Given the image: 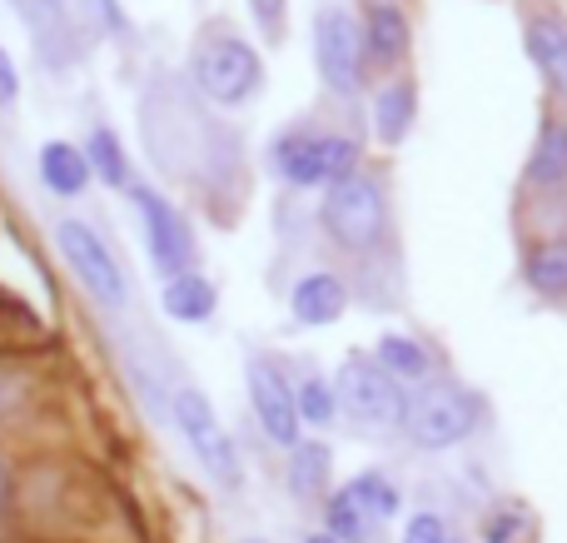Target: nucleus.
Instances as JSON below:
<instances>
[{
	"instance_id": "obj_1",
	"label": "nucleus",
	"mask_w": 567,
	"mask_h": 543,
	"mask_svg": "<svg viewBox=\"0 0 567 543\" xmlns=\"http://www.w3.org/2000/svg\"><path fill=\"white\" fill-rule=\"evenodd\" d=\"M189 80L195 90L219 110H239L265 90V60L239 30L209 25L199 30L195 55H189Z\"/></svg>"
},
{
	"instance_id": "obj_2",
	"label": "nucleus",
	"mask_w": 567,
	"mask_h": 543,
	"mask_svg": "<svg viewBox=\"0 0 567 543\" xmlns=\"http://www.w3.org/2000/svg\"><path fill=\"white\" fill-rule=\"evenodd\" d=\"M319 225L349 255H373L383 245V229H389V209H383V189L369 175H349L339 185H329L319 205Z\"/></svg>"
},
{
	"instance_id": "obj_3",
	"label": "nucleus",
	"mask_w": 567,
	"mask_h": 543,
	"mask_svg": "<svg viewBox=\"0 0 567 543\" xmlns=\"http://www.w3.org/2000/svg\"><path fill=\"white\" fill-rule=\"evenodd\" d=\"M169 419L179 424V434H185L189 454L199 459V469H205L219 489L235 494V489L245 484V464H239L235 439H229V429L219 424V414L209 409V399L199 395L195 385H179L175 395H169Z\"/></svg>"
},
{
	"instance_id": "obj_4",
	"label": "nucleus",
	"mask_w": 567,
	"mask_h": 543,
	"mask_svg": "<svg viewBox=\"0 0 567 543\" xmlns=\"http://www.w3.org/2000/svg\"><path fill=\"white\" fill-rule=\"evenodd\" d=\"M275 170L293 189L339 185V180L359 175V140L339 135V130H329V135L289 130V135L275 140Z\"/></svg>"
},
{
	"instance_id": "obj_5",
	"label": "nucleus",
	"mask_w": 567,
	"mask_h": 543,
	"mask_svg": "<svg viewBox=\"0 0 567 543\" xmlns=\"http://www.w3.org/2000/svg\"><path fill=\"white\" fill-rule=\"evenodd\" d=\"M478 395H468L463 385H443V379L433 385L429 379L403 409V429L419 449H453L458 439H468L478 429Z\"/></svg>"
},
{
	"instance_id": "obj_6",
	"label": "nucleus",
	"mask_w": 567,
	"mask_h": 543,
	"mask_svg": "<svg viewBox=\"0 0 567 543\" xmlns=\"http://www.w3.org/2000/svg\"><path fill=\"white\" fill-rule=\"evenodd\" d=\"M55 249L70 265V275L90 289V299L105 309H125L130 305V279L120 269L115 249L85 225V219H60L55 225Z\"/></svg>"
},
{
	"instance_id": "obj_7",
	"label": "nucleus",
	"mask_w": 567,
	"mask_h": 543,
	"mask_svg": "<svg viewBox=\"0 0 567 543\" xmlns=\"http://www.w3.org/2000/svg\"><path fill=\"white\" fill-rule=\"evenodd\" d=\"M313 65H319L323 85H329L333 95L353 100L363 90V65H369V55H363V30L353 25L349 10L329 6L313 16Z\"/></svg>"
},
{
	"instance_id": "obj_8",
	"label": "nucleus",
	"mask_w": 567,
	"mask_h": 543,
	"mask_svg": "<svg viewBox=\"0 0 567 543\" xmlns=\"http://www.w3.org/2000/svg\"><path fill=\"white\" fill-rule=\"evenodd\" d=\"M339 409H349L363 429H403L409 395H403V385L379 365V359L353 355L339 375Z\"/></svg>"
},
{
	"instance_id": "obj_9",
	"label": "nucleus",
	"mask_w": 567,
	"mask_h": 543,
	"mask_svg": "<svg viewBox=\"0 0 567 543\" xmlns=\"http://www.w3.org/2000/svg\"><path fill=\"white\" fill-rule=\"evenodd\" d=\"M130 199H135L140 229H145L150 265H155L165 279L189 275V269H195V235H189L185 215H179V209L150 185H130Z\"/></svg>"
},
{
	"instance_id": "obj_10",
	"label": "nucleus",
	"mask_w": 567,
	"mask_h": 543,
	"mask_svg": "<svg viewBox=\"0 0 567 543\" xmlns=\"http://www.w3.org/2000/svg\"><path fill=\"white\" fill-rule=\"evenodd\" d=\"M245 385H249V409H255L259 429L275 439L279 449L299 444V409H293V389L289 379L279 375L269 359H249L245 369Z\"/></svg>"
},
{
	"instance_id": "obj_11",
	"label": "nucleus",
	"mask_w": 567,
	"mask_h": 543,
	"mask_svg": "<svg viewBox=\"0 0 567 543\" xmlns=\"http://www.w3.org/2000/svg\"><path fill=\"white\" fill-rule=\"evenodd\" d=\"M343 309H349V285H343V275H333V269H313V275L293 279V289H289L293 325L323 329V325H333Z\"/></svg>"
},
{
	"instance_id": "obj_12",
	"label": "nucleus",
	"mask_w": 567,
	"mask_h": 543,
	"mask_svg": "<svg viewBox=\"0 0 567 543\" xmlns=\"http://www.w3.org/2000/svg\"><path fill=\"white\" fill-rule=\"evenodd\" d=\"M35 175H40V185H45L50 195H60V199L85 195L90 180H95L90 175L85 150H80L75 140H45L40 155H35Z\"/></svg>"
},
{
	"instance_id": "obj_13",
	"label": "nucleus",
	"mask_w": 567,
	"mask_h": 543,
	"mask_svg": "<svg viewBox=\"0 0 567 543\" xmlns=\"http://www.w3.org/2000/svg\"><path fill=\"white\" fill-rule=\"evenodd\" d=\"M363 55L373 65L393 70L409 55V20L393 0H369V20H363Z\"/></svg>"
},
{
	"instance_id": "obj_14",
	"label": "nucleus",
	"mask_w": 567,
	"mask_h": 543,
	"mask_svg": "<svg viewBox=\"0 0 567 543\" xmlns=\"http://www.w3.org/2000/svg\"><path fill=\"white\" fill-rule=\"evenodd\" d=\"M159 309H165L175 325H205V319L219 309V289H215V279H205L199 269H189V275L165 279V289H159Z\"/></svg>"
},
{
	"instance_id": "obj_15",
	"label": "nucleus",
	"mask_w": 567,
	"mask_h": 543,
	"mask_svg": "<svg viewBox=\"0 0 567 543\" xmlns=\"http://www.w3.org/2000/svg\"><path fill=\"white\" fill-rule=\"evenodd\" d=\"M419 115V85L413 80H389V85L373 95V130H379L383 145H403Z\"/></svg>"
},
{
	"instance_id": "obj_16",
	"label": "nucleus",
	"mask_w": 567,
	"mask_h": 543,
	"mask_svg": "<svg viewBox=\"0 0 567 543\" xmlns=\"http://www.w3.org/2000/svg\"><path fill=\"white\" fill-rule=\"evenodd\" d=\"M528 60L548 80L553 95L567 100V30L558 20H533L528 25Z\"/></svg>"
},
{
	"instance_id": "obj_17",
	"label": "nucleus",
	"mask_w": 567,
	"mask_h": 543,
	"mask_svg": "<svg viewBox=\"0 0 567 543\" xmlns=\"http://www.w3.org/2000/svg\"><path fill=\"white\" fill-rule=\"evenodd\" d=\"M528 185H538V189L567 185V120L558 115L543 120L538 145H533V160H528Z\"/></svg>"
},
{
	"instance_id": "obj_18",
	"label": "nucleus",
	"mask_w": 567,
	"mask_h": 543,
	"mask_svg": "<svg viewBox=\"0 0 567 543\" xmlns=\"http://www.w3.org/2000/svg\"><path fill=\"white\" fill-rule=\"evenodd\" d=\"M329 469H333V459H329V449L319 444V439H299V444L289 449V489H293V499H319L323 489H329Z\"/></svg>"
},
{
	"instance_id": "obj_19",
	"label": "nucleus",
	"mask_w": 567,
	"mask_h": 543,
	"mask_svg": "<svg viewBox=\"0 0 567 543\" xmlns=\"http://www.w3.org/2000/svg\"><path fill=\"white\" fill-rule=\"evenodd\" d=\"M523 279H528V289H538V295L567 299V239H543V245H533L528 259H523Z\"/></svg>"
},
{
	"instance_id": "obj_20",
	"label": "nucleus",
	"mask_w": 567,
	"mask_h": 543,
	"mask_svg": "<svg viewBox=\"0 0 567 543\" xmlns=\"http://www.w3.org/2000/svg\"><path fill=\"white\" fill-rule=\"evenodd\" d=\"M379 365L389 369L399 385H429L433 379V355L409 335H383L379 339Z\"/></svg>"
},
{
	"instance_id": "obj_21",
	"label": "nucleus",
	"mask_w": 567,
	"mask_h": 543,
	"mask_svg": "<svg viewBox=\"0 0 567 543\" xmlns=\"http://www.w3.org/2000/svg\"><path fill=\"white\" fill-rule=\"evenodd\" d=\"M80 150H85L90 175H95L100 185L130 189V155H125V145L115 140V130H110V125H95V130H90V140H85Z\"/></svg>"
},
{
	"instance_id": "obj_22",
	"label": "nucleus",
	"mask_w": 567,
	"mask_h": 543,
	"mask_svg": "<svg viewBox=\"0 0 567 543\" xmlns=\"http://www.w3.org/2000/svg\"><path fill=\"white\" fill-rule=\"evenodd\" d=\"M323 524H329L323 534L339 543H369V534H373V519L353 504L349 489H333V494L323 499Z\"/></svg>"
},
{
	"instance_id": "obj_23",
	"label": "nucleus",
	"mask_w": 567,
	"mask_h": 543,
	"mask_svg": "<svg viewBox=\"0 0 567 543\" xmlns=\"http://www.w3.org/2000/svg\"><path fill=\"white\" fill-rule=\"evenodd\" d=\"M349 494H353V504H359L363 514L373 519V524H389V519L399 514V489H393L389 474H379V469H363V474H353Z\"/></svg>"
},
{
	"instance_id": "obj_24",
	"label": "nucleus",
	"mask_w": 567,
	"mask_h": 543,
	"mask_svg": "<svg viewBox=\"0 0 567 543\" xmlns=\"http://www.w3.org/2000/svg\"><path fill=\"white\" fill-rule=\"evenodd\" d=\"M293 409H299V424H313V429H329L339 419V389L329 379L309 375L299 389H293Z\"/></svg>"
},
{
	"instance_id": "obj_25",
	"label": "nucleus",
	"mask_w": 567,
	"mask_h": 543,
	"mask_svg": "<svg viewBox=\"0 0 567 543\" xmlns=\"http://www.w3.org/2000/svg\"><path fill=\"white\" fill-rule=\"evenodd\" d=\"M403 543H449V524H443V514H433V509L413 514L409 524H403Z\"/></svg>"
},
{
	"instance_id": "obj_26",
	"label": "nucleus",
	"mask_w": 567,
	"mask_h": 543,
	"mask_svg": "<svg viewBox=\"0 0 567 543\" xmlns=\"http://www.w3.org/2000/svg\"><path fill=\"white\" fill-rule=\"evenodd\" d=\"M518 534H523L518 509H498V514H488V524H483V543H513Z\"/></svg>"
},
{
	"instance_id": "obj_27",
	"label": "nucleus",
	"mask_w": 567,
	"mask_h": 543,
	"mask_svg": "<svg viewBox=\"0 0 567 543\" xmlns=\"http://www.w3.org/2000/svg\"><path fill=\"white\" fill-rule=\"evenodd\" d=\"M255 6V20L265 30V40H279L284 35V0H249Z\"/></svg>"
},
{
	"instance_id": "obj_28",
	"label": "nucleus",
	"mask_w": 567,
	"mask_h": 543,
	"mask_svg": "<svg viewBox=\"0 0 567 543\" xmlns=\"http://www.w3.org/2000/svg\"><path fill=\"white\" fill-rule=\"evenodd\" d=\"M20 100V70L16 60H10V50L0 45V110H10Z\"/></svg>"
},
{
	"instance_id": "obj_29",
	"label": "nucleus",
	"mask_w": 567,
	"mask_h": 543,
	"mask_svg": "<svg viewBox=\"0 0 567 543\" xmlns=\"http://www.w3.org/2000/svg\"><path fill=\"white\" fill-rule=\"evenodd\" d=\"M10 499H16V489H10V469H6V459H0V534H6V524H10Z\"/></svg>"
},
{
	"instance_id": "obj_30",
	"label": "nucleus",
	"mask_w": 567,
	"mask_h": 543,
	"mask_svg": "<svg viewBox=\"0 0 567 543\" xmlns=\"http://www.w3.org/2000/svg\"><path fill=\"white\" fill-rule=\"evenodd\" d=\"M303 543H339V539H329V534H309Z\"/></svg>"
},
{
	"instance_id": "obj_31",
	"label": "nucleus",
	"mask_w": 567,
	"mask_h": 543,
	"mask_svg": "<svg viewBox=\"0 0 567 543\" xmlns=\"http://www.w3.org/2000/svg\"><path fill=\"white\" fill-rule=\"evenodd\" d=\"M245 543H269V539H245Z\"/></svg>"
},
{
	"instance_id": "obj_32",
	"label": "nucleus",
	"mask_w": 567,
	"mask_h": 543,
	"mask_svg": "<svg viewBox=\"0 0 567 543\" xmlns=\"http://www.w3.org/2000/svg\"><path fill=\"white\" fill-rule=\"evenodd\" d=\"M449 543H463V539H449Z\"/></svg>"
}]
</instances>
